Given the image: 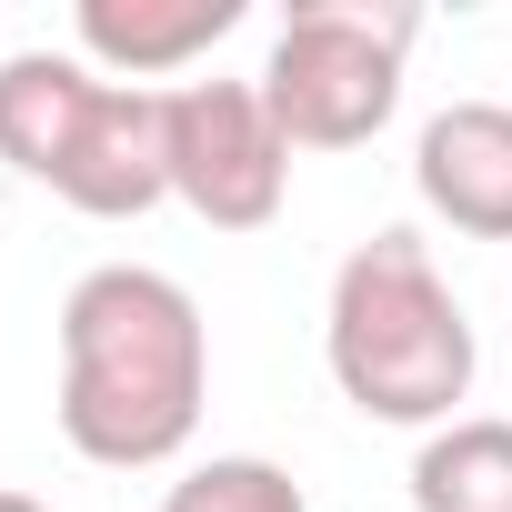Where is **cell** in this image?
I'll use <instances>...</instances> for the list:
<instances>
[{
    "label": "cell",
    "mask_w": 512,
    "mask_h": 512,
    "mask_svg": "<svg viewBox=\"0 0 512 512\" xmlns=\"http://www.w3.org/2000/svg\"><path fill=\"white\" fill-rule=\"evenodd\" d=\"M211 402L201 302L151 262H101L61 302V442L101 472H161Z\"/></svg>",
    "instance_id": "1"
},
{
    "label": "cell",
    "mask_w": 512,
    "mask_h": 512,
    "mask_svg": "<svg viewBox=\"0 0 512 512\" xmlns=\"http://www.w3.org/2000/svg\"><path fill=\"white\" fill-rule=\"evenodd\" d=\"M322 362H332V382H342V402L362 422L442 432L472 402L482 342H472V312L452 302V282L432 272V251L412 231H372L352 262L332 272Z\"/></svg>",
    "instance_id": "2"
},
{
    "label": "cell",
    "mask_w": 512,
    "mask_h": 512,
    "mask_svg": "<svg viewBox=\"0 0 512 512\" xmlns=\"http://www.w3.org/2000/svg\"><path fill=\"white\" fill-rule=\"evenodd\" d=\"M412 31H422L412 0H292L272 31V61H262V101H272L282 141L292 151H362L402 111Z\"/></svg>",
    "instance_id": "3"
},
{
    "label": "cell",
    "mask_w": 512,
    "mask_h": 512,
    "mask_svg": "<svg viewBox=\"0 0 512 512\" xmlns=\"http://www.w3.org/2000/svg\"><path fill=\"white\" fill-rule=\"evenodd\" d=\"M171 101V201H191L211 231H262L292 191V141L262 101V81H181Z\"/></svg>",
    "instance_id": "4"
},
{
    "label": "cell",
    "mask_w": 512,
    "mask_h": 512,
    "mask_svg": "<svg viewBox=\"0 0 512 512\" xmlns=\"http://www.w3.org/2000/svg\"><path fill=\"white\" fill-rule=\"evenodd\" d=\"M51 191L91 221H141L151 201H171V101L131 91V81H101V101H91Z\"/></svg>",
    "instance_id": "5"
},
{
    "label": "cell",
    "mask_w": 512,
    "mask_h": 512,
    "mask_svg": "<svg viewBox=\"0 0 512 512\" xmlns=\"http://www.w3.org/2000/svg\"><path fill=\"white\" fill-rule=\"evenodd\" d=\"M412 191L472 241H512V101H452L412 141Z\"/></svg>",
    "instance_id": "6"
},
{
    "label": "cell",
    "mask_w": 512,
    "mask_h": 512,
    "mask_svg": "<svg viewBox=\"0 0 512 512\" xmlns=\"http://www.w3.org/2000/svg\"><path fill=\"white\" fill-rule=\"evenodd\" d=\"M81 31V61L111 71V81H161V71H191L211 41L241 31V0H81L71 11Z\"/></svg>",
    "instance_id": "7"
},
{
    "label": "cell",
    "mask_w": 512,
    "mask_h": 512,
    "mask_svg": "<svg viewBox=\"0 0 512 512\" xmlns=\"http://www.w3.org/2000/svg\"><path fill=\"white\" fill-rule=\"evenodd\" d=\"M91 101H101V71L81 51H11L0 61V161L51 191L81 121H91Z\"/></svg>",
    "instance_id": "8"
},
{
    "label": "cell",
    "mask_w": 512,
    "mask_h": 512,
    "mask_svg": "<svg viewBox=\"0 0 512 512\" xmlns=\"http://www.w3.org/2000/svg\"><path fill=\"white\" fill-rule=\"evenodd\" d=\"M412 512H512V422L462 412L412 452Z\"/></svg>",
    "instance_id": "9"
},
{
    "label": "cell",
    "mask_w": 512,
    "mask_h": 512,
    "mask_svg": "<svg viewBox=\"0 0 512 512\" xmlns=\"http://www.w3.org/2000/svg\"><path fill=\"white\" fill-rule=\"evenodd\" d=\"M161 512H312V502H302V482H292L282 462H262V452H211V462H191V472L161 492Z\"/></svg>",
    "instance_id": "10"
},
{
    "label": "cell",
    "mask_w": 512,
    "mask_h": 512,
    "mask_svg": "<svg viewBox=\"0 0 512 512\" xmlns=\"http://www.w3.org/2000/svg\"><path fill=\"white\" fill-rule=\"evenodd\" d=\"M0 512H51L41 492H11V482H0Z\"/></svg>",
    "instance_id": "11"
}]
</instances>
